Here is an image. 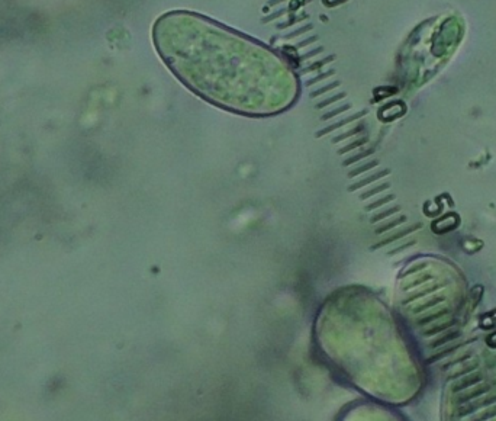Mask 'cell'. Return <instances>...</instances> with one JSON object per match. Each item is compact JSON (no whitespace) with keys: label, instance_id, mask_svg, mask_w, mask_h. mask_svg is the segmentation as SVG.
Masks as SVG:
<instances>
[{"label":"cell","instance_id":"obj_9","mask_svg":"<svg viewBox=\"0 0 496 421\" xmlns=\"http://www.w3.org/2000/svg\"><path fill=\"white\" fill-rule=\"evenodd\" d=\"M340 84H341L340 81H332L331 84H327V86H322V87H319V89H316V90H312V92H311V97H316V96H319V95H322V93H325V92H330V90L338 87Z\"/></svg>","mask_w":496,"mask_h":421},{"label":"cell","instance_id":"obj_4","mask_svg":"<svg viewBox=\"0 0 496 421\" xmlns=\"http://www.w3.org/2000/svg\"><path fill=\"white\" fill-rule=\"evenodd\" d=\"M364 115H366L364 111L357 112V114H354L353 116H349V118H346V119H341V121H338V122H335V124H332V125H328L327 128L318 131V133L315 134V137H322V135H325V134H328V133H331V131H334V130H337V128H341V127H344V125H347V124H350V122H353V121L358 119V118H361V116H364Z\"/></svg>","mask_w":496,"mask_h":421},{"label":"cell","instance_id":"obj_1","mask_svg":"<svg viewBox=\"0 0 496 421\" xmlns=\"http://www.w3.org/2000/svg\"><path fill=\"white\" fill-rule=\"evenodd\" d=\"M316 346L353 386L385 405L414 401L424 378L393 315L371 292L347 286L322 304Z\"/></svg>","mask_w":496,"mask_h":421},{"label":"cell","instance_id":"obj_7","mask_svg":"<svg viewBox=\"0 0 496 421\" xmlns=\"http://www.w3.org/2000/svg\"><path fill=\"white\" fill-rule=\"evenodd\" d=\"M312 29H313V25H312V23H308V25H303V26H300V28H297V29H293L292 32L286 34L283 38L284 39H292V38H294V37H297V35H302V34H306V32H309V31H312Z\"/></svg>","mask_w":496,"mask_h":421},{"label":"cell","instance_id":"obj_2","mask_svg":"<svg viewBox=\"0 0 496 421\" xmlns=\"http://www.w3.org/2000/svg\"><path fill=\"white\" fill-rule=\"evenodd\" d=\"M440 421H496V354L472 359L450 373Z\"/></svg>","mask_w":496,"mask_h":421},{"label":"cell","instance_id":"obj_3","mask_svg":"<svg viewBox=\"0 0 496 421\" xmlns=\"http://www.w3.org/2000/svg\"><path fill=\"white\" fill-rule=\"evenodd\" d=\"M338 421H405L401 414L380 402H358L347 408Z\"/></svg>","mask_w":496,"mask_h":421},{"label":"cell","instance_id":"obj_11","mask_svg":"<svg viewBox=\"0 0 496 421\" xmlns=\"http://www.w3.org/2000/svg\"><path fill=\"white\" fill-rule=\"evenodd\" d=\"M334 74H335V70H328L325 71V73H321V74H318V76H315V77L306 80V86H312V84H315V83H319V81H322V80H325L327 77H331V76H334Z\"/></svg>","mask_w":496,"mask_h":421},{"label":"cell","instance_id":"obj_10","mask_svg":"<svg viewBox=\"0 0 496 421\" xmlns=\"http://www.w3.org/2000/svg\"><path fill=\"white\" fill-rule=\"evenodd\" d=\"M344 97H346V93H338V95H335V96H332V97H328V99H324V100L318 102V103H316V108H318V109H322V108L330 106L331 103H334V102H337V100H341V99H344Z\"/></svg>","mask_w":496,"mask_h":421},{"label":"cell","instance_id":"obj_13","mask_svg":"<svg viewBox=\"0 0 496 421\" xmlns=\"http://www.w3.org/2000/svg\"><path fill=\"white\" fill-rule=\"evenodd\" d=\"M324 51V47H318V48H313V50H311V51H308L306 54H302L297 60L299 61H305V60H308V58H311V57H315V56H318V54H321Z\"/></svg>","mask_w":496,"mask_h":421},{"label":"cell","instance_id":"obj_12","mask_svg":"<svg viewBox=\"0 0 496 421\" xmlns=\"http://www.w3.org/2000/svg\"><path fill=\"white\" fill-rule=\"evenodd\" d=\"M287 10H289V9H286V7H280V9H277L276 12H273V13H270V15H267V16H263V18H261V22H263V23H269V22H272V20H275V19L283 16L284 13H287Z\"/></svg>","mask_w":496,"mask_h":421},{"label":"cell","instance_id":"obj_6","mask_svg":"<svg viewBox=\"0 0 496 421\" xmlns=\"http://www.w3.org/2000/svg\"><path fill=\"white\" fill-rule=\"evenodd\" d=\"M305 19H308V15H306V13L299 15V16L290 15V19H289L287 22H279V23H276V28H277L279 31H280V29H286L287 26L294 25V23H297V22H300V20H305Z\"/></svg>","mask_w":496,"mask_h":421},{"label":"cell","instance_id":"obj_5","mask_svg":"<svg viewBox=\"0 0 496 421\" xmlns=\"http://www.w3.org/2000/svg\"><path fill=\"white\" fill-rule=\"evenodd\" d=\"M334 58H335V56L332 54V56H328V57H325V58H322V60H319V61H315V63H312L311 66H306V69L303 70V73L318 71L321 67H324L325 64H330L331 61H334Z\"/></svg>","mask_w":496,"mask_h":421},{"label":"cell","instance_id":"obj_8","mask_svg":"<svg viewBox=\"0 0 496 421\" xmlns=\"http://www.w3.org/2000/svg\"><path fill=\"white\" fill-rule=\"evenodd\" d=\"M350 108H351V106H350L349 103H346V105H343V106H340V108H335V109H332V111L324 114L321 119H322V121H328L330 118H334V116H337V115H340V114H343V112H347Z\"/></svg>","mask_w":496,"mask_h":421},{"label":"cell","instance_id":"obj_14","mask_svg":"<svg viewBox=\"0 0 496 421\" xmlns=\"http://www.w3.org/2000/svg\"><path fill=\"white\" fill-rule=\"evenodd\" d=\"M319 39V37L318 35H313V37H309V38H306V39H303V41H299L297 44H296V50L297 48H302V47H306V45H309V44H313V42H316Z\"/></svg>","mask_w":496,"mask_h":421},{"label":"cell","instance_id":"obj_15","mask_svg":"<svg viewBox=\"0 0 496 421\" xmlns=\"http://www.w3.org/2000/svg\"><path fill=\"white\" fill-rule=\"evenodd\" d=\"M282 1H284V0H269L267 4H269V6H276V4H279V3H282Z\"/></svg>","mask_w":496,"mask_h":421}]
</instances>
